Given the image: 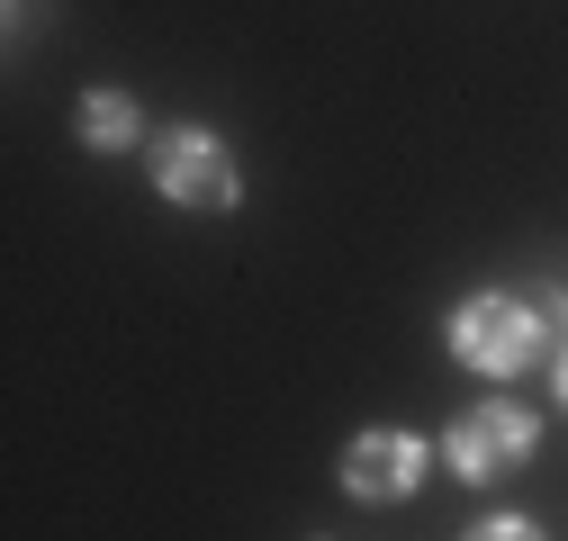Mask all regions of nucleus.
Returning a JSON list of instances; mask_svg holds the SVG:
<instances>
[{"mask_svg": "<svg viewBox=\"0 0 568 541\" xmlns=\"http://www.w3.org/2000/svg\"><path fill=\"white\" fill-rule=\"evenodd\" d=\"M424 479V442L415 433H362L343 451V488L362 497V506H388V497H406Z\"/></svg>", "mask_w": 568, "mask_h": 541, "instance_id": "4", "label": "nucleus"}, {"mask_svg": "<svg viewBox=\"0 0 568 541\" xmlns=\"http://www.w3.org/2000/svg\"><path fill=\"white\" fill-rule=\"evenodd\" d=\"M460 541H541V532H532L524 514H487V523H469Z\"/></svg>", "mask_w": 568, "mask_h": 541, "instance_id": "6", "label": "nucleus"}, {"mask_svg": "<svg viewBox=\"0 0 568 541\" xmlns=\"http://www.w3.org/2000/svg\"><path fill=\"white\" fill-rule=\"evenodd\" d=\"M452 353L469 370H487V379H515V370L541 361V316L524 298H506V289H478V298L452 307Z\"/></svg>", "mask_w": 568, "mask_h": 541, "instance_id": "1", "label": "nucleus"}, {"mask_svg": "<svg viewBox=\"0 0 568 541\" xmlns=\"http://www.w3.org/2000/svg\"><path fill=\"white\" fill-rule=\"evenodd\" d=\"M559 397H568V353H559Z\"/></svg>", "mask_w": 568, "mask_h": 541, "instance_id": "7", "label": "nucleus"}, {"mask_svg": "<svg viewBox=\"0 0 568 541\" xmlns=\"http://www.w3.org/2000/svg\"><path fill=\"white\" fill-rule=\"evenodd\" d=\"M154 181L172 208H235V154L207 126H172L154 145Z\"/></svg>", "mask_w": 568, "mask_h": 541, "instance_id": "3", "label": "nucleus"}, {"mask_svg": "<svg viewBox=\"0 0 568 541\" xmlns=\"http://www.w3.org/2000/svg\"><path fill=\"white\" fill-rule=\"evenodd\" d=\"M135 126H145V118H135L126 91H91V100H82V145H91V154H126Z\"/></svg>", "mask_w": 568, "mask_h": 541, "instance_id": "5", "label": "nucleus"}, {"mask_svg": "<svg viewBox=\"0 0 568 541\" xmlns=\"http://www.w3.org/2000/svg\"><path fill=\"white\" fill-rule=\"evenodd\" d=\"M532 442H541V416H532V406L487 397V406H469V416L452 425V469H460V479H506V469L532 460Z\"/></svg>", "mask_w": 568, "mask_h": 541, "instance_id": "2", "label": "nucleus"}]
</instances>
